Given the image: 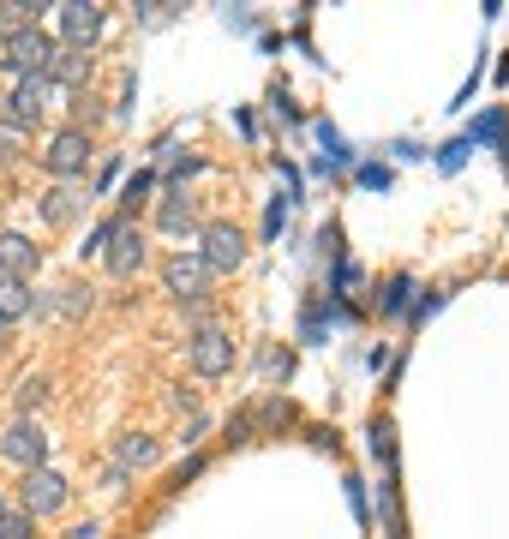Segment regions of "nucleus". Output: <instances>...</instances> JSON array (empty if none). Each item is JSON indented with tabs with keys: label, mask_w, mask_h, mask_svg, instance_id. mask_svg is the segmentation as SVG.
I'll return each instance as SVG.
<instances>
[{
	"label": "nucleus",
	"mask_w": 509,
	"mask_h": 539,
	"mask_svg": "<svg viewBox=\"0 0 509 539\" xmlns=\"http://www.w3.org/2000/svg\"><path fill=\"white\" fill-rule=\"evenodd\" d=\"M54 54H60V36L36 24V30H24V36H12V42H6V54H0V72H12V78H18V72H36V78H48V72H54Z\"/></svg>",
	"instance_id": "f257e3e1"
},
{
	"label": "nucleus",
	"mask_w": 509,
	"mask_h": 539,
	"mask_svg": "<svg viewBox=\"0 0 509 539\" xmlns=\"http://www.w3.org/2000/svg\"><path fill=\"white\" fill-rule=\"evenodd\" d=\"M198 264L210 270V276H234L240 264H246V234L234 228V222H204V234H198Z\"/></svg>",
	"instance_id": "f03ea898"
},
{
	"label": "nucleus",
	"mask_w": 509,
	"mask_h": 539,
	"mask_svg": "<svg viewBox=\"0 0 509 539\" xmlns=\"http://www.w3.org/2000/svg\"><path fill=\"white\" fill-rule=\"evenodd\" d=\"M42 168H48L54 180H78V174L90 168V132H84V126H60V132L42 144Z\"/></svg>",
	"instance_id": "7ed1b4c3"
},
{
	"label": "nucleus",
	"mask_w": 509,
	"mask_h": 539,
	"mask_svg": "<svg viewBox=\"0 0 509 539\" xmlns=\"http://www.w3.org/2000/svg\"><path fill=\"white\" fill-rule=\"evenodd\" d=\"M48 102H54V84H48V78H36V72H18V78H12V96L0 102V120H12V126H24V132H30V126L42 120V108H48Z\"/></svg>",
	"instance_id": "20e7f679"
},
{
	"label": "nucleus",
	"mask_w": 509,
	"mask_h": 539,
	"mask_svg": "<svg viewBox=\"0 0 509 539\" xmlns=\"http://www.w3.org/2000/svg\"><path fill=\"white\" fill-rule=\"evenodd\" d=\"M186 360H192L198 378H228L234 372V336L228 330H198L186 342Z\"/></svg>",
	"instance_id": "39448f33"
},
{
	"label": "nucleus",
	"mask_w": 509,
	"mask_h": 539,
	"mask_svg": "<svg viewBox=\"0 0 509 539\" xmlns=\"http://www.w3.org/2000/svg\"><path fill=\"white\" fill-rule=\"evenodd\" d=\"M162 282L180 306H198L204 288H210V270L198 264V252H174V258H162Z\"/></svg>",
	"instance_id": "423d86ee"
},
{
	"label": "nucleus",
	"mask_w": 509,
	"mask_h": 539,
	"mask_svg": "<svg viewBox=\"0 0 509 539\" xmlns=\"http://www.w3.org/2000/svg\"><path fill=\"white\" fill-rule=\"evenodd\" d=\"M66 498H72V486H66L54 468H30V474H24V516H30V522H36V516H60Z\"/></svg>",
	"instance_id": "0eeeda50"
},
{
	"label": "nucleus",
	"mask_w": 509,
	"mask_h": 539,
	"mask_svg": "<svg viewBox=\"0 0 509 539\" xmlns=\"http://www.w3.org/2000/svg\"><path fill=\"white\" fill-rule=\"evenodd\" d=\"M102 264H108V276H138V264H144V228L132 222V216H120V228H114V240L102 246Z\"/></svg>",
	"instance_id": "6e6552de"
},
{
	"label": "nucleus",
	"mask_w": 509,
	"mask_h": 539,
	"mask_svg": "<svg viewBox=\"0 0 509 539\" xmlns=\"http://www.w3.org/2000/svg\"><path fill=\"white\" fill-rule=\"evenodd\" d=\"M96 36H102V6L66 0V6H60V42H66V48H90Z\"/></svg>",
	"instance_id": "1a4fd4ad"
},
{
	"label": "nucleus",
	"mask_w": 509,
	"mask_h": 539,
	"mask_svg": "<svg viewBox=\"0 0 509 539\" xmlns=\"http://www.w3.org/2000/svg\"><path fill=\"white\" fill-rule=\"evenodd\" d=\"M0 450H6V462H18V468L30 474V468H42V456H48V438H42V426H36V420H18V426L0 438Z\"/></svg>",
	"instance_id": "9d476101"
},
{
	"label": "nucleus",
	"mask_w": 509,
	"mask_h": 539,
	"mask_svg": "<svg viewBox=\"0 0 509 539\" xmlns=\"http://www.w3.org/2000/svg\"><path fill=\"white\" fill-rule=\"evenodd\" d=\"M42 264V246H30L24 234H0V276L6 282H30Z\"/></svg>",
	"instance_id": "9b49d317"
},
{
	"label": "nucleus",
	"mask_w": 509,
	"mask_h": 539,
	"mask_svg": "<svg viewBox=\"0 0 509 539\" xmlns=\"http://www.w3.org/2000/svg\"><path fill=\"white\" fill-rule=\"evenodd\" d=\"M156 456H162V444H156L150 432H126V438H114V462H108V468L132 480V468H150Z\"/></svg>",
	"instance_id": "f8f14e48"
},
{
	"label": "nucleus",
	"mask_w": 509,
	"mask_h": 539,
	"mask_svg": "<svg viewBox=\"0 0 509 539\" xmlns=\"http://www.w3.org/2000/svg\"><path fill=\"white\" fill-rule=\"evenodd\" d=\"M84 78H90V48H66V42H60L48 84H54V90H84Z\"/></svg>",
	"instance_id": "ddd939ff"
},
{
	"label": "nucleus",
	"mask_w": 509,
	"mask_h": 539,
	"mask_svg": "<svg viewBox=\"0 0 509 539\" xmlns=\"http://www.w3.org/2000/svg\"><path fill=\"white\" fill-rule=\"evenodd\" d=\"M156 228H162V234H186V228H198V204H192L186 192H168V198L156 204Z\"/></svg>",
	"instance_id": "4468645a"
},
{
	"label": "nucleus",
	"mask_w": 509,
	"mask_h": 539,
	"mask_svg": "<svg viewBox=\"0 0 509 539\" xmlns=\"http://www.w3.org/2000/svg\"><path fill=\"white\" fill-rule=\"evenodd\" d=\"M78 210H84V192H78L72 180H60L54 192H42V222H54V228H60V222H72Z\"/></svg>",
	"instance_id": "2eb2a0df"
},
{
	"label": "nucleus",
	"mask_w": 509,
	"mask_h": 539,
	"mask_svg": "<svg viewBox=\"0 0 509 539\" xmlns=\"http://www.w3.org/2000/svg\"><path fill=\"white\" fill-rule=\"evenodd\" d=\"M36 24H42V0H6V6H0V42L36 30Z\"/></svg>",
	"instance_id": "dca6fc26"
},
{
	"label": "nucleus",
	"mask_w": 509,
	"mask_h": 539,
	"mask_svg": "<svg viewBox=\"0 0 509 539\" xmlns=\"http://www.w3.org/2000/svg\"><path fill=\"white\" fill-rule=\"evenodd\" d=\"M0 318H6V324L36 318V294H30V282H6V276H0Z\"/></svg>",
	"instance_id": "f3484780"
},
{
	"label": "nucleus",
	"mask_w": 509,
	"mask_h": 539,
	"mask_svg": "<svg viewBox=\"0 0 509 539\" xmlns=\"http://www.w3.org/2000/svg\"><path fill=\"white\" fill-rule=\"evenodd\" d=\"M36 312H54V318H78V312H90V288L66 282V288H54V300H36Z\"/></svg>",
	"instance_id": "a211bd4d"
},
{
	"label": "nucleus",
	"mask_w": 509,
	"mask_h": 539,
	"mask_svg": "<svg viewBox=\"0 0 509 539\" xmlns=\"http://www.w3.org/2000/svg\"><path fill=\"white\" fill-rule=\"evenodd\" d=\"M408 306H414V276H390L384 294H378V312L384 318H408Z\"/></svg>",
	"instance_id": "6ab92c4d"
},
{
	"label": "nucleus",
	"mask_w": 509,
	"mask_h": 539,
	"mask_svg": "<svg viewBox=\"0 0 509 539\" xmlns=\"http://www.w3.org/2000/svg\"><path fill=\"white\" fill-rule=\"evenodd\" d=\"M504 138H509V114H504V108L480 114V120H474V132H468V144H504Z\"/></svg>",
	"instance_id": "aec40b11"
},
{
	"label": "nucleus",
	"mask_w": 509,
	"mask_h": 539,
	"mask_svg": "<svg viewBox=\"0 0 509 539\" xmlns=\"http://www.w3.org/2000/svg\"><path fill=\"white\" fill-rule=\"evenodd\" d=\"M252 426H264V432H282V426H294V402H282V396H264V408L252 414Z\"/></svg>",
	"instance_id": "412c9836"
},
{
	"label": "nucleus",
	"mask_w": 509,
	"mask_h": 539,
	"mask_svg": "<svg viewBox=\"0 0 509 539\" xmlns=\"http://www.w3.org/2000/svg\"><path fill=\"white\" fill-rule=\"evenodd\" d=\"M372 456L384 462V474L396 468V426L390 420H372Z\"/></svg>",
	"instance_id": "4be33fe9"
},
{
	"label": "nucleus",
	"mask_w": 509,
	"mask_h": 539,
	"mask_svg": "<svg viewBox=\"0 0 509 539\" xmlns=\"http://www.w3.org/2000/svg\"><path fill=\"white\" fill-rule=\"evenodd\" d=\"M0 539H36V522L24 510H0Z\"/></svg>",
	"instance_id": "5701e85b"
},
{
	"label": "nucleus",
	"mask_w": 509,
	"mask_h": 539,
	"mask_svg": "<svg viewBox=\"0 0 509 539\" xmlns=\"http://www.w3.org/2000/svg\"><path fill=\"white\" fill-rule=\"evenodd\" d=\"M150 186H156V174H150V168H138V174L126 180V192H120V204H126V210H132V204H144V198H150Z\"/></svg>",
	"instance_id": "b1692460"
},
{
	"label": "nucleus",
	"mask_w": 509,
	"mask_h": 539,
	"mask_svg": "<svg viewBox=\"0 0 509 539\" xmlns=\"http://www.w3.org/2000/svg\"><path fill=\"white\" fill-rule=\"evenodd\" d=\"M48 390H54L48 378H24V384H18V414H30L36 402H48Z\"/></svg>",
	"instance_id": "393cba45"
},
{
	"label": "nucleus",
	"mask_w": 509,
	"mask_h": 539,
	"mask_svg": "<svg viewBox=\"0 0 509 539\" xmlns=\"http://www.w3.org/2000/svg\"><path fill=\"white\" fill-rule=\"evenodd\" d=\"M468 150H474L468 138H456V144H444V150H438V168H444V174H456V168L468 162Z\"/></svg>",
	"instance_id": "a878e982"
},
{
	"label": "nucleus",
	"mask_w": 509,
	"mask_h": 539,
	"mask_svg": "<svg viewBox=\"0 0 509 539\" xmlns=\"http://www.w3.org/2000/svg\"><path fill=\"white\" fill-rule=\"evenodd\" d=\"M114 228H120V216H108V222H96V228H90V240H84L78 252H84V258H90V252H102V246L114 240Z\"/></svg>",
	"instance_id": "bb28decb"
},
{
	"label": "nucleus",
	"mask_w": 509,
	"mask_h": 539,
	"mask_svg": "<svg viewBox=\"0 0 509 539\" xmlns=\"http://www.w3.org/2000/svg\"><path fill=\"white\" fill-rule=\"evenodd\" d=\"M258 366H264L270 378H288V372H294V354H288V348H264V360H258Z\"/></svg>",
	"instance_id": "cd10ccee"
},
{
	"label": "nucleus",
	"mask_w": 509,
	"mask_h": 539,
	"mask_svg": "<svg viewBox=\"0 0 509 539\" xmlns=\"http://www.w3.org/2000/svg\"><path fill=\"white\" fill-rule=\"evenodd\" d=\"M282 228H288V204H282V198H276V204H270V210H264V240H276V234H282Z\"/></svg>",
	"instance_id": "c85d7f7f"
},
{
	"label": "nucleus",
	"mask_w": 509,
	"mask_h": 539,
	"mask_svg": "<svg viewBox=\"0 0 509 539\" xmlns=\"http://www.w3.org/2000/svg\"><path fill=\"white\" fill-rule=\"evenodd\" d=\"M252 432H258L252 414H234V420H228V444H252Z\"/></svg>",
	"instance_id": "c756f323"
},
{
	"label": "nucleus",
	"mask_w": 509,
	"mask_h": 539,
	"mask_svg": "<svg viewBox=\"0 0 509 539\" xmlns=\"http://www.w3.org/2000/svg\"><path fill=\"white\" fill-rule=\"evenodd\" d=\"M360 186H372V192H384V186H390V168H378V162H366V168H360Z\"/></svg>",
	"instance_id": "7c9ffc66"
},
{
	"label": "nucleus",
	"mask_w": 509,
	"mask_h": 539,
	"mask_svg": "<svg viewBox=\"0 0 509 539\" xmlns=\"http://www.w3.org/2000/svg\"><path fill=\"white\" fill-rule=\"evenodd\" d=\"M348 510L366 522V486H360V480H348Z\"/></svg>",
	"instance_id": "2f4dec72"
},
{
	"label": "nucleus",
	"mask_w": 509,
	"mask_h": 539,
	"mask_svg": "<svg viewBox=\"0 0 509 539\" xmlns=\"http://www.w3.org/2000/svg\"><path fill=\"white\" fill-rule=\"evenodd\" d=\"M198 474H204V456H192V462H186V468L174 474V486H186V480H198Z\"/></svg>",
	"instance_id": "473e14b6"
},
{
	"label": "nucleus",
	"mask_w": 509,
	"mask_h": 539,
	"mask_svg": "<svg viewBox=\"0 0 509 539\" xmlns=\"http://www.w3.org/2000/svg\"><path fill=\"white\" fill-rule=\"evenodd\" d=\"M6 330H12V324H6V318H0V342H6Z\"/></svg>",
	"instance_id": "72a5a7b5"
},
{
	"label": "nucleus",
	"mask_w": 509,
	"mask_h": 539,
	"mask_svg": "<svg viewBox=\"0 0 509 539\" xmlns=\"http://www.w3.org/2000/svg\"><path fill=\"white\" fill-rule=\"evenodd\" d=\"M504 168H509V138H504Z\"/></svg>",
	"instance_id": "f704fd0d"
},
{
	"label": "nucleus",
	"mask_w": 509,
	"mask_h": 539,
	"mask_svg": "<svg viewBox=\"0 0 509 539\" xmlns=\"http://www.w3.org/2000/svg\"><path fill=\"white\" fill-rule=\"evenodd\" d=\"M0 510H6V504H0Z\"/></svg>",
	"instance_id": "c9c22d12"
}]
</instances>
